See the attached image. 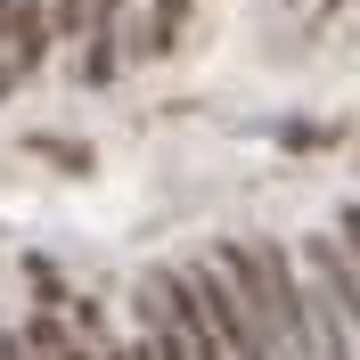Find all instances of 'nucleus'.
I'll return each instance as SVG.
<instances>
[{
    "label": "nucleus",
    "instance_id": "f03ea898",
    "mask_svg": "<svg viewBox=\"0 0 360 360\" xmlns=\"http://www.w3.org/2000/svg\"><path fill=\"white\" fill-rule=\"evenodd\" d=\"M25 148H33V156H49V164H66V172H90V148H82V139H58V131H33V139H25Z\"/></svg>",
    "mask_w": 360,
    "mask_h": 360
},
{
    "label": "nucleus",
    "instance_id": "39448f33",
    "mask_svg": "<svg viewBox=\"0 0 360 360\" xmlns=\"http://www.w3.org/2000/svg\"><path fill=\"white\" fill-rule=\"evenodd\" d=\"M58 360H98V352H90V344H66V352H58Z\"/></svg>",
    "mask_w": 360,
    "mask_h": 360
},
{
    "label": "nucleus",
    "instance_id": "423d86ee",
    "mask_svg": "<svg viewBox=\"0 0 360 360\" xmlns=\"http://www.w3.org/2000/svg\"><path fill=\"white\" fill-rule=\"evenodd\" d=\"M328 8H336V0H328Z\"/></svg>",
    "mask_w": 360,
    "mask_h": 360
},
{
    "label": "nucleus",
    "instance_id": "20e7f679",
    "mask_svg": "<svg viewBox=\"0 0 360 360\" xmlns=\"http://www.w3.org/2000/svg\"><path fill=\"white\" fill-rule=\"evenodd\" d=\"M336 238H344V262L360 270V205H344V221H336Z\"/></svg>",
    "mask_w": 360,
    "mask_h": 360
},
{
    "label": "nucleus",
    "instance_id": "7ed1b4c3",
    "mask_svg": "<svg viewBox=\"0 0 360 360\" xmlns=\"http://www.w3.org/2000/svg\"><path fill=\"white\" fill-rule=\"evenodd\" d=\"M25 352H49V360L66 352V328H58V311H41L33 328H25Z\"/></svg>",
    "mask_w": 360,
    "mask_h": 360
},
{
    "label": "nucleus",
    "instance_id": "f257e3e1",
    "mask_svg": "<svg viewBox=\"0 0 360 360\" xmlns=\"http://www.w3.org/2000/svg\"><path fill=\"white\" fill-rule=\"evenodd\" d=\"M221 278L238 287V303H246V319L270 336V352H303L311 360V295H303V278H295L287 246H221Z\"/></svg>",
    "mask_w": 360,
    "mask_h": 360
}]
</instances>
